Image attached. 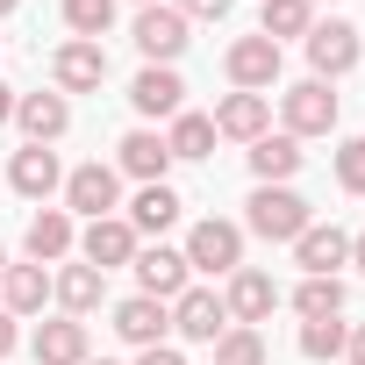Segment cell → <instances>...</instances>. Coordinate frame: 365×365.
I'll return each mask as SVG.
<instances>
[{"label":"cell","instance_id":"6da1fadb","mask_svg":"<svg viewBox=\"0 0 365 365\" xmlns=\"http://www.w3.org/2000/svg\"><path fill=\"white\" fill-rule=\"evenodd\" d=\"M308 222H315V208L294 187H251V201H244V230L265 237V244H294Z\"/></svg>","mask_w":365,"mask_h":365},{"label":"cell","instance_id":"7a4b0ae2","mask_svg":"<svg viewBox=\"0 0 365 365\" xmlns=\"http://www.w3.org/2000/svg\"><path fill=\"white\" fill-rule=\"evenodd\" d=\"M194 22L172 8V0H158V8H136V22H129V43L143 51V65H179V51H187L194 36H187Z\"/></svg>","mask_w":365,"mask_h":365},{"label":"cell","instance_id":"3957f363","mask_svg":"<svg viewBox=\"0 0 365 365\" xmlns=\"http://www.w3.org/2000/svg\"><path fill=\"white\" fill-rule=\"evenodd\" d=\"M301 43H308V79H322V86H329V79H344V72H351V65L365 58V36H358V29H351L344 15L315 22V29H308Z\"/></svg>","mask_w":365,"mask_h":365},{"label":"cell","instance_id":"277c9868","mask_svg":"<svg viewBox=\"0 0 365 365\" xmlns=\"http://www.w3.org/2000/svg\"><path fill=\"white\" fill-rule=\"evenodd\" d=\"M336 115H344V101H336L322 79H301V86H287V93H279V122H287V136H294V143L329 136V129H336Z\"/></svg>","mask_w":365,"mask_h":365},{"label":"cell","instance_id":"5b68a950","mask_svg":"<svg viewBox=\"0 0 365 365\" xmlns=\"http://www.w3.org/2000/svg\"><path fill=\"white\" fill-rule=\"evenodd\" d=\"M187 265H194V272H215V279H230V272L244 265V222L201 215V222L187 230Z\"/></svg>","mask_w":365,"mask_h":365},{"label":"cell","instance_id":"8992f818","mask_svg":"<svg viewBox=\"0 0 365 365\" xmlns=\"http://www.w3.org/2000/svg\"><path fill=\"white\" fill-rule=\"evenodd\" d=\"M65 215H86V222H101V215H122V172L115 165H72L65 172Z\"/></svg>","mask_w":365,"mask_h":365},{"label":"cell","instance_id":"52a82bcc","mask_svg":"<svg viewBox=\"0 0 365 365\" xmlns=\"http://www.w3.org/2000/svg\"><path fill=\"white\" fill-rule=\"evenodd\" d=\"M222 72H230V86H237V93H272V86H279V72H287V58H279V43H272V36H237V43L222 51Z\"/></svg>","mask_w":365,"mask_h":365},{"label":"cell","instance_id":"ba28073f","mask_svg":"<svg viewBox=\"0 0 365 365\" xmlns=\"http://www.w3.org/2000/svg\"><path fill=\"white\" fill-rule=\"evenodd\" d=\"M51 86L72 101V93H101L108 86V43H86V36H65L51 51Z\"/></svg>","mask_w":365,"mask_h":365},{"label":"cell","instance_id":"9c48e42d","mask_svg":"<svg viewBox=\"0 0 365 365\" xmlns=\"http://www.w3.org/2000/svg\"><path fill=\"white\" fill-rule=\"evenodd\" d=\"M194 287V265H187V251H172V244H143L136 251V294H150V301H179Z\"/></svg>","mask_w":365,"mask_h":365},{"label":"cell","instance_id":"30bf717a","mask_svg":"<svg viewBox=\"0 0 365 365\" xmlns=\"http://www.w3.org/2000/svg\"><path fill=\"white\" fill-rule=\"evenodd\" d=\"M129 108L143 122H172L179 108H187V79H179V65H143L129 79Z\"/></svg>","mask_w":365,"mask_h":365},{"label":"cell","instance_id":"8fae6325","mask_svg":"<svg viewBox=\"0 0 365 365\" xmlns=\"http://www.w3.org/2000/svg\"><path fill=\"white\" fill-rule=\"evenodd\" d=\"M136 251H143V237L122 222V215H101V222H86L79 230V258L93 265V272H115V265H136Z\"/></svg>","mask_w":365,"mask_h":365},{"label":"cell","instance_id":"7c38bea8","mask_svg":"<svg viewBox=\"0 0 365 365\" xmlns=\"http://www.w3.org/2000/svg\"><path fill=\"white\" fill-rule=\"evenodd\" d=\"M222 308H230V322H244V329L272 322V308H279V287H272V272H258V265H237V272H230V287H222Z\"/></svg>","mask_w":365,"mask_h":365},{"label":"cell","instance_id":"4fadbf2b","mask_svg":"<svg viewBox=\"0 0 365 365\" xmlns=\"http://www.w3.org/2000/svg\"><path fill=\"white\" fill-rule=\"evenodd\" d=\"M8 187H15L22 201L65 194V165H58V150H51V143H22V150L8 158Z\"/></svg>","mask_w":365,"mask_h":365},{"label":"cell","instance_id":"5bb4252c","mask_svg":"<svg viewBox=\"0 0 365 365\" xmlns=\"http://www.w3.org/2000/svg\"><path fill=\"white\" fill-rule=\"evenodd\" d=\"M208 122L230 143H258V136H272V93H222Z\"/></svg>","mask_w":365,"mask_h":365},{"label":"cell","instance_id":"9a60e30c","mask_svg":"<svg viewBox=\"0 0 365 365\" xmlns=\"http://www.w3.org/2000/svg\"><path fill=\"white\" fill-rule=\"evenodd\" d=\"M230 329V308H222V294H208V287H187L172 301V336H187V344H215Z\"/></svg>","mask_w":365,"mask_h":365},{"label":"cell","instance_id":"2e32d148","mask_svg":"<svg viewBox=\"0 0 365 365\" xmlns=\"http://www.w3.org/2000/svg\"><path fill=\"white\" fill-rule=\"evenodd\" d=\"M294 265H301L308 279H336V265H351V237H344L336 222H308V230L294 237Z\"/></svg>","mask_w":365,"mask_h":365},{"label":"cell","instance_id":"e0dca14e","mask_svg":"<svg viewBox=\"0 0 365 365\" xmlns=\"http://www.w3.org/2000/svg\"><path fill=\"white\" fill-rule=\"evenodd\" d=\"M51 301H58L65 315H79V322H86V315L108 301V272H93L86 258H65V265L51 272Z\"/></svg>","mask_w":365,"mask_h":365},{"label":"cell","instance_id":"ac0fdd59","mask_svg":"<svg viewBox=\"0 0 365 365\" xmlns=\"http://www.w3.org/2000/svg\"><path fill=\"white\" fill-rule=\"evenodd\" d=\"M29 351H36V365H86L93 358V336H86L79 315H51V322H36Z\"/></svg>","mask_w":365,"mask_h":365},{"label":"cell","instance_id":"d6986e66","mask_svg":"<svg viewBox=\"0 0 365 365\" xmlns=\"http://www.w3.org/2000/svg\"><path fill=\"white\" fill-rule=\"evenodd\" d=\"M115 172H122V179H136V187H158V179L172 172L165 136H158V129H129V136L115 143Z\"/></svg>","mask_w":365,"mask_h":365},{"label":"cell","instance_id":"ffe728a7","mask_svg":"<svg viewBox=\"0 0 365 365\" xmlns=\"http://www.w3.org/2000/svg\"><path fill=\"white\" fill-rule=\"evenodd\" d=\"M15 129L29 136V143H58L65 129H72V101L51 86V93H15Z\"/></svg>","mask_w":365,"mask_h":365},{"label":"cell","instance_id":"44dd1931","mask_svg":"<svg viewBox=\"0 0 365 365\" xmlns=\"http://www.w3.org/2000/svg\"><path fill=\"white\" fill-rule=\"evenodd\" d=\"M22 251H29V265H65V258L79 251V222H72L65 208H36V222H29Z\"/></svg>","mask_w":365,"mask_h":365},{"label":"cell","instance_id":"7402d4cb","mask_svg":"<svg viewBox=\"0 0 365 365\" xmlns=\"http://www.w3.org/2000/svg\"><path fill=\"white\" fill-rule=\"evenodd\" d=\"M165 329H172V308H165V301H150V294L115 301V336H122V344L150 351V344H165Z\"/></svg>","mask_w":365,"mask_h":365},{"label":"cell","instance_id":"603a6c76","mask_svg":"<svg viewBox=\"0 0 365 365\" xmlns=\"http://www.w3.org/2000/svg\"><path fill=\"white\" fill-rule=\"evenodd\" d=\"M43 301H51V265H15L8 258V272H0V308L22 322V315H43Z\"/></svg>","mask_w":365,"mask_h":365},{"label":"cell","instance_id":"cb8c5ba5","mask_svg":"<svg viewBox=\"0 0 365 365\" xmlns=\"http://www.w3.org/2000/svg\"><path fill=\"white\" fill-rule=\"evenodd\" d=\"M179 208H187V201L172 194V179H158V187H136V201H129V215H122V222H129L136 237H165V230L179 222Z\"/></svg>","mask_w":365,"mask_h":365},{"label":"cell","instance_id":"d4e9b609","mask_svg":"<svg viewBox=\"0 0 365 365\" xmlns=\"http://www.w3.org/2000/svg\"><path fill=\"white\" fill-rule=\"evenodd\" d=\"M301 158H308V150H301L287 129H279V136H258V143H251V179H258V187H287V179L301 172Z\"/></svg>","mask_w":365,"mask_h":365},{"label":"cell","instance_id":"484cf974","mask_svg":"<svg viewBox=\"0 0 365 365\" xmlns=\"http://www.w3.org/2000/svg\"><path fill=\"white\" fill-rule=\"evenodd\" d=\"M315 29V0H258V36L287 43V36H308Z\"/></svg>","mask_w":365,"mask_h":365},{"label":"cell","instance_id":"4316f807","mask_svg":"<svg viewBox=\"0 0 365 365\" xmlns=\"http://www.w3.org/2000/svg\"><path fill=\"white\" fill-rule=\"evenodd\" d=\"M165 150H172V165H179V158H208V150H215V122L194 115V108H179L172 129H165Z\"/></svg>","mask_w":365,"mask_h":365},{"label":"cell","instance_id":"83f0119b","mask_svg":"<svg viewBox=\"0 0 365 365\" xmlns=\"http://www.w3.org/2000/svg\"><path fill=\"white\" fill-rule=\"evenodd\" d=\"M344 344H351V322H344V315H322V322H301V358L329 365V358H344Z\"/></svg>","mask_w":365,"mask_h":365},{"label":"cell","instance_id":"f1b7e54d","mask_svg":"<svg viewBox=\"0 0 365 365\" xmlns=\"http://www.w3.org/2000/svg\"><path fill=\"white\" fill-rule=\"evenodd\" d=\"M215 365H272V344H265L258 329H244V322H230V329L215 336Z\"/></svg>","mask_w":365,"mask_h":365},{"label":"cell","instance_id":"f546056e","mask_svg":"<svg viewBox=\"0 0 365 365\" xmlns=\"http://www.w3.org/2000/svg\"><path fill=\"white\" fill-rule=\"evenodd\" d=\"M58 15H65V29H72V36L101 43V36L115 29V0H58Z\"/></svg>","mask_w":365,"mask_h":365},{"label":"cell","instance_id":"4dcf8cb0","mask_svg":"<svg viewBox=\"0 0 365 365\" xmlns=\"http://www.w3.org/2000/svg\"><path fill=\"white\" fill-rule=\"evenodd\" d=\"M294 315H301V322L344 315V279H301V287H294Z\"/></svg>","mask_w":365,"mask_h":365},{"label":"cell","instance_id":"1f68e13d","mask_svg":"<svg viewBox=\"0 0 365 365\" xmlns=\"http://www.w3.org/2000/svg\"><path fill=\"white\" fill-rule=\"evenodd\" d=\"M336 187L344 194H365V136H344L336 143Z\"/></svg>","mask_w":365,"mask_h":365},{"label":"cell","instance_id":"d6a6232c","mask_svg":"<svg viewBox=\"0 0 365 365\" xmlns=\"http://www.w3.org/2000/svg\"><path fill=\"white\" fill-rule=\"evenodd\" d=\"M172 8L187 15V22H222V15H230V0H172Z\"/></svg>","mask_w":365,"mask_h":365},{"label":"cell","instance_id":"836d02e7","mask_svg":"<svg viewBox=\"0 0 365 365\" xmlns=\"http://www.w3.org/2000/svg\"><path fill=\"white\" fill-rule=\"evenodd\" d=\"M136 365H187V358H179V344H150V351H136Z\"/></svg>","mask_w":365,"mask_h":365},{"label":"cell","instance_id":"e575fe53","mask_svg":"<svg viewBox=\"0 0 365 365\" xmlns=\"http://www.w3.org/2000/svg\"><path fill=\"white\" fill-rule=\"evenodd\" d=\"M15 344H22V329H15V315H8V308H0V358H8Z\"/></svg>","mask_w":365,"mask_h":365},{"label":"cell","instance_id":"d590c367","mask_svg":"<svg viewBox=\"0 0 365 365\" xmlns=\"http://www.w3.org/2000/svg\"><path fill=\"white\" fill-rule=\"evenodd\" d=\"M344 358H351V365H365V322H351V344H344Z\"/></svg>","mask_w":365,"mask_h":365},{"label":"cell","instance_id":"8d00e7d4","mask_svg":"<svg viewBox=\"0 0 365 365\" xmlns=\"http://www.w3.org/2000/svg\"><path fill=\"white\" fill-rule=\"evenodd\" d=\"M0 122H15V86L0 79Z\"/></svg>","mask_w":365,"mask_h":365},{"label":"cell","instance_id":"74e56055","mask_svg":"<svg viewBox=\"0 0 365 365\" xmlns=\"http://www.w3.org/2000/svg\"><path fill=\"white\" fill-rule=\"evenodd\" d=\"M351 265H358V272H365V237H351Z\"/></svg>","mask_w":365,"mask_h":365},{"label":"cell","instance_id":"f35d334b","mask_svg":"<svg viewBox=\"0 0 365 365\" xmlns=\"http://www.w3.org/2000/svg\"><path fill=\"white\" fill-rule=\"evenodd\" d=\"M15 8H22V0H0V15H15Z\"/></svg>","mask_w":365,"mask_h":365},{"label":"cell","instance_id":"ab89813d","mask_svg":"<svg viewBox=\"0 0 365 365\" xmlns=\"http://www.w3.org/2000/svg\"><path fill=\"white\" fill-rule=\"evenodd\" d=\"M86 365H115V358H86Z\"/></svg>","mask_w":365,"mask_h":365},{"label":"cell","instance_id":"60d3db41","mask_svg":"<svg viewBox=\"0 0 365 365\" xmlns=\"http://www.w3.org/2000/svg\"><path fill=\"white\" fill-rule=\"evenodd\" d=\"M0 272H8V251H0Z\"/></svg>","mask_w":365,"mask_h":365},{"label":"cell","instance_id":"b9f144b4","mask_svg":"<svg viewBox=\"0 0 365 365\" xmlns=\"http://www.w3.org/2000/svg\"><path fill=\"white\" fill-rule=\"evenodd\" d=\"M136 8H158V0H136Z\"/></svg>","mask_w":365,"mask_h":365}]
</instances>
